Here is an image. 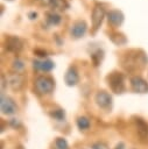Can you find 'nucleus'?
Returning a JSON list of instances; mask_svg holds the SVG:
<instances>
[{"label": "nucleus", "instance_id": "6", "mask_svg": "<svg viewBox=\"0 0 148 149\" xmlns=\"http://www.w3.org/2000/svg\"><path fill=\"white\" fill-rule=\"evenodd\" d=\"M23 48V42L20 37L10 35L5 38V49L13 54H19Z\"/></svg>", "mask_w": 148, "mask_h": 149}, {"label": "nucleus", "instance_id": "17", "mask_svg": "<svg viewBox=\"0 0 148 149\" xmlns=\"http://www.w3.org/2000/svg\"><path fill=\"white\" fill-rule=\"evenodd\" d=\"M135 123H136V128H138V134L141 139H145L148 135V123L145 122L142 119L138 118L135 119Z\"/></svg>", "mask_w": 148, "mask_h": 149}, {"label": "nucleus", "instance_id": "7", "mask_svg": "<svg viewBox=\"0 0 148 149\" xmlns=\"http://www.w3.org/2000/svg\"><path fill=\"white\" fill-rule=\"evenodd\" d=\"M87 31V23L85 20H77L70 27V35L72 38H82Z\"/></svg>", "mask_w": 148, "mask_h": 149}, {"label": "nucleus", "instance_id": "8", "mask_svg": "<svg viewBox=\"0 0 148 149\" xmlns=\"http://www.w3.org/2000/svg\"><path fill=\"white\" fill-rule=\"evenodd\" d=\"M107 16V22L111 27L113 28H117V27H120L125 20V15L121 10L119 9H111L110 12H107L106 14Z\"/></svg>", "mask_w": 148, "mask_h": 149}, {"label": "nucleus", "instance_id": "29", "mask_svg": "<svg viewBox=\"0 0 148 149\" xmlns=\"http://www.w3.org/2000/svg\"><path fill=\"white\" fill-rule=\"evenodd\" d=\"M114 149H125V144L122 143V142H119L117 146H115V148Z\"/></svg>", "mask_w": 148, "mask_h": 149}, {"label": "nucleus", "instance_id": "30", "mask_svg": "<svg viewBox=\"0 0 148 149\" xmlns=\"http://www.w3.org/2000/svg\"><path fill=\"white\" fill-rule=\"evenodd\" d=\"M9 1H13V0H9Z\"/></svg>", "mask_w": 148, "mask_h": 149}, {"label": "nucleus", "instance_id": "15", "mask_svg": "<svg viewBox=\"0 0 148 149\" xmlns=\"http://www.w3.org/2000/svg\"><path fill=\"white\" fill-rule=\"evenodd\" d=\"M62 21V17L58 13L56 12H47L45 14V22L48 23V26H57Z\"/></svg>", "mask_w": 148, "mask_h": 149}, {"label": "nucleus", "instance_id": "9", "mask_svg": "<svg viewBox=\"0 0 148 149\" xmlns=\"http://www.w3.org/2000/svg\"><path fill=\"white\" fill-rule=\"evenodd\" d=\"M131 87L135 93H148V83L140 76H133L131 78Z\"/></svg>", "mask_w": 148, "mask_h": 149}, {"label": "nucleus", "instance_id": "14", "mask_svg": "<svg viewBox=\"0 0 148 149\" xmlns=\"http://www.w3.org/2000/svg\"><path fill=\"white\" fill-rule=\"evenodd\" d=\"M108 37L118 47L119 45H125L127 43V37L122 33H119V31H111L108 34Z\"/></svg>", "mask_w": 148, "mask_h": 149}, {"label": "nucleus", "instance_id": "5", "mask_svg": "<svg viewBox=\"0 0 148 149\" xmlns=\"http://www.w3.org/2000/svg\"><path fill=\"white\" fill-rule=\"evenodd\" d=\"M0 107H1L2 114H5V115H14L17 112V106H16L15 101L10 97L5 95L3 93L1 94Z\"/></svg>", "mask_w": 148, "mask_h": 149}, {"label": "nucleus", "instance_id": "23", "mask_svg": "<svg viewBox=\"0 0 148 149\" xmlns=\"http://www.w3.org/2000/svg\"><path fill=\"white\" fill-rule=\"evenodd\" d=\"M92 149H110L108 146L105 143V142H101V141H98V142H94L92 146H91Z\"/></svg>", "mask_w": 148, "mask_h": 149}, {"label": "nucleus", "instance_id": "3", "mask_svg": "<svg viewBox=\"0 0 148 149\" xmlns=\"http://www.w3.org/2000/svg\"><path fill=\"white\" fill-rule=\"evenodd\" d=\"M110 88L114 93H122L125 91V76L121 72L114 71L106 77Z\"/></svg>", "mask_w": 148, "mask_h": 149}, {"label": "nucleus", "instance_id": "2", "mask_svg": "<svg viewBox=\"0 0 148 149\" xmlns=\"http://www.w3.org/2000/svg\"><path fill=\"white\" fill-rule=\"evenodd\" d=\"M34 88L38 94H49L55 88V81L49 76H38L34 80Z\"/></svg>", "mask_w": 148, "mask_h": 149}, {"label": "nucleus", "instance_id": "13", "mask_svg": "<svg viewBox=\"0 0 148 149\" xmlns=\"http://www.w3.org/2000/svg\"><path fill=\"white\" fill-rule=\"evenodd\" d=\"M33 68H34L35 71L49 72L55 68V63L49 58H45V59H42V61L41 59H34L33 61Z\"/></svg>", "mask_w": 148, "mask_h": 149}, {"label": "nucleus", "instance_id": "4", "mask_svg": "<svg viewBox=\"0 0 148 149\" xmlns=\"http://www.w3.org/2000/svg\"><path fill=\"white\" fill-rule=\"evenodd\" d=\"M105 16H106V10H105V8H104L101 5L97 3V5L93 7L92 14H91V21H92L93 31H96V30L100 27V24L103 23V20H104Z\"/></svg>", "mask_w": 148, "mask_h": 149}, {"label": "nucleus", "instance_id": "25", "mask_svg": "<svg viewBox=\"0 0 148 149\" xmlns=\"http://www.w3.org/2000/svg\"><path fill=\"white\" fill-rule=\"evenodd\" d=\"M37 12H35V10H31V12H29L28 13V17H29V20H36L37 19Z\"/></svg>", "mask_w": 148, "mask_h": 149}, {"label": "nucleus", "instance_id": "10", "mask_svg": "<svg viewBox=\"0 0 148 149\" xmlns=\"http://www.w3.org/2000/svg\"><path fill=\"white\" fill-rule=\"evenodd\" d=\"M94 101L100 108L107 109L112 106V95L106 91H99L94 97Z\"/></svg>", "mask_w": 148, "mask_h": 149}, {"label": "nucleus", "instance_id": "16", "mask_svg": "<svg viewBox=\"0 0 148 149\" xmlns=\"http://www.w3.org/2000/svg\"><path fill=\"white\" fill-rule=\"evenodd\" d=\"M90 57H91V59L93 62V65L94 66H98L101 63L103 58H104V50L101 48H94L90 52Z\"/></svg>", "mask_w": 148, "mask_h": 149}, {"label": "nucleus", "instance_id": "20", "mask_svg": "<svg viewBox=\"0 0 148 149\" xmlns=\"http://www.w3.org/2000/svg\"><path fill=\"white\" fill-rule=\"evenodd\" d=\"M76 123H77V127L80 129V130H86V129H89L90 128V119L87 118V116H79V118H77V121H76Z\"/></svg>", "mask_w": 148, "mask_h": 149}, {"label": "nucleus", "instance_id": "12", "mask_svg": "<svg viewBox=\"0 0 148 149\" xmlns=\"http://www.w3.org/2000/svg\"><path fill=\"white\" fill-rule=\"evenodd\" d=\"M64 81L68 86H76L79 83V74H78V70L76 69V66L73 65L69 66V69L66 70L64 74Z\"/></svg>", "mask_w": 148, "mask_h": 149}, {"label": "nucleus", "instance_id": "11", "mask_svg": "<svg viewBox=\"0 0 148 149\" xmlns=\"http://www.w3.org/2000/svg\"><path fill=\"white\" fill-rule=\"evenodd\" d=\"M8 84L10 86V88L13 91H20L23 88L24 84H26V77L22 73H13L9 76L8 78Z\"/></svg>", "mask_w": 148, "mask_h": 149}, {"label": "nucleus", "instance_id": "26", "mask_svg": "<svg viewBox=\"0 0 148 149\" xmlns=\"http://www.w3.org/2000/svg\"><path fill=\"white\" fill-rule=\"evenodd\" d=\"M54 38H55V42H56V44H57L58 47H61V45H63V42H64V41H63V40L61 38V36H59V35H57V34H56Z\"/></svg>", "mask_w": 148, "mask_h": 149}, {"label": "nucleus", "instance_id": "21", "mask_svg": "<svg viewBox=\"0 0 148 149\" xmlns=\"http://www.w3.org/2000/svg\"><path fill=\"white\" fill-rule=\"evenodd\" d=\"M50 116L54 118V119L57 120V121H62V120H64V118H65V112H64L63 109H61V108L54 109V111L50 112Z\"/></svg>", "mask_w": 148, "mask_h": 149}, {"label": "nucleus", "instance_id": "24", "mask_svg": "<svg viewBox=\"0 0 148 149\" xmlns=\"http://www.w3.org/2000/svg\"><path fill=\"white\" fill-rule=\"evenodd\" d=\"M34 54L36 56H38V57H42V58H44V57L48 56V52L45 50H43V49H35L34 50Z\"/></svg>", "mask_w": 148, "mask_h": 149}, {"label": "nucleus", "instance_id": "28", "mask_svg": "<svg viewBox=\"0 0 148 149\" xmlns=\"http://www.w3.org/2000/svg\"><path fill=\"white\" fill-rule=\"evenodd\" d=\"M6 84H7V80H6V78H5V74H1V91L5 90Z\"/></svg>", "mask_w": 148, "mask_h": 149}, {"label": "nucleus", "instance_id": "18", "mask_svg": "<svg viewBox=\"0 0 148 149\" xmlns=\"http://www.w3.org/2000/svg\"><path fill=\"white\" fill-rule=\"evenodd\" d=\"M48 3L54 10H65L69 8L66 0H48Z\"/></svg>", "mask_w": 148, "mask_h": 149}, {"label": "nucleus", "instance_id": "1", "mask_svg": "<svg viewBox=\"0 0 148 149\" xmlns=\"http://www.w3.org/2000/svg\"><path fill=\"white\" fill-rule=\"evenodd\" d=\"M148 62V57L147 55L139 50H133V51H129L127 54H125L124 58H122V65L128 69V70H133V69H136L138 66H145Z\"/></svg>", "mask_w": 148, "mask_h": 149}, {"label": "nucleus", "instance_id": "27", "mask_svg": "<svg viewBox=\"0 0 148 149\" xmlns=\"http://www.w3.org/2000/svg\"><path fill=\"white\" fill-rule=\"evenodd\" d=\"M9 123H10V126H13L14 128H16V127H19V126H20V121H19L17 119H12Z\"/></svg>", "mask_w": 148, "mask_h": 149}, {"label": "nucleus", "instance_id": "19", "mask_svg": "<svg viewBox=\"0 0 148 149\" xmlns=\"http://www.w3.org/2000/svg\"><path fill=\"white\" fill-rule=\"evenodd\" d=\"M12 68H13V70H14L15 72L21 73V72L26 69V63H24V61H23L22 58L16 57V58H14L13 62H12Z\"/></svg>", "mask_w": 148, "mask_h": 149}, {"label": "nucleus", "instance_id": "22", "mask_svg": "<svg viewBox=\"0 0 148 149\" xmlns=\"http://www.w3.org/2000/svg\"><path fill=\"white\" fill-rule=\"evenodd\" d=\"M55 149H69V144L65 139L57 137L55 140Z\"/></svg>", "mask_w": 148, "mask_h": 149}]
</instances>
